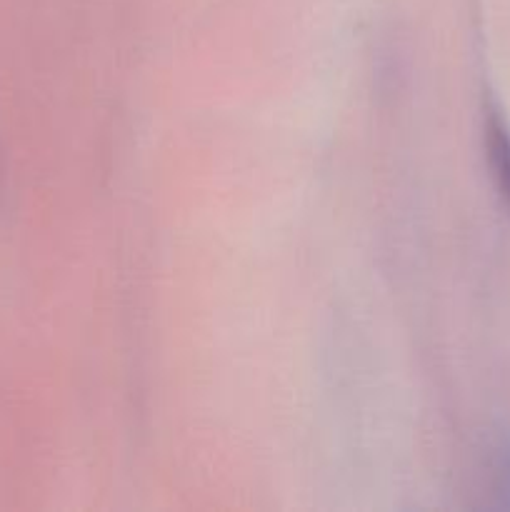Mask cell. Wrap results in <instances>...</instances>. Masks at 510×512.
<instances>
[{
	"instance_id": "obj_1",
	"label": "cell",
	"mask_w": 510,
	"mask_h": 512,
	"mask_svg": "<svg viewBox=\"0 0 510 512\" xmlns=\"http://www.w3.org/2000/svg\"><path fill=\"white\" fill-rule=\"evenodd\" d=\"M485 145H488V160L493 168V178L498 183L500 195L510 208V130L500 118H490L485 128Z\"/></svg>"
}]
</instances>
